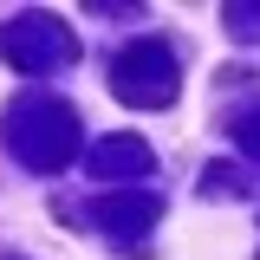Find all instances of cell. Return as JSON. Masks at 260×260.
<instances>
[{
    "label": "cell",
    "mask_w": 260,
    "mask_h": 260,
    "mask_svg": "<svg viewBox=\"0 0 260 260\" xmlns=\"http://www.w3.org/2000/svg\"><path fill=\"white\" fill-rule=\"evenodd\" d=\"M72 52H78L72 32L59 20H46V13H26V20L0 26V59L13 65V72H46V65H65Z\"/></svg>",
    "instance_id": "obj_3"
},
{
    "label": "cell",
    "mask_w": 260,
    "mask_h": 260,
    "mask_svg": "<svg viewBox=\"0 0 260 260\" xmlns=\"http://www.w3.org/2000/svg\"><path fill=\"white\" fill-rule=\"evenodd\" d=\"M7 143H13V156L26 169H65L78 156V117L65 104H52V98H26L7 117Z\"/></svg>",
    "instance_id": "obj_1"
},
{
    "label": "cell",
    "mask_w": 260,
    "mask_h": 260,
    "mask_svg": "<svg viewBox=\"0 0 260 260\" xmlns=\"http://www.w3.org/2000/svg\"><path fill=\"white\" fill-rule=\"evenodd\" d=\"M111 91L137 104V111H156V104H176V52L156 46V39H137L117 52L111 65Z\"/></svg>",
    "instance_id": "obj_2"
},
{
    "label": "cell",
    "mask_w": 260,
    "mask_h": 260,
    "mask_svg": "<svg viewBox=\"0 0 260 260\" xmlns=\"http://www.w3.org/2000/svg\"><path fill=\"white\" fill-rule=\"evenodd\" d=\"M98 221L111 228V234H143V228L156 221V195L150 189H111L98 202Z\"/></svg>",
    "instance_id": "obj_5"
},
{
    "label": "cell",
    "mask_w": 260,
    "mask_h": 260,
    "mask_svg": "<svg viewBox=\"0 0 260 260\" xmlns=\"http://www.w3.org/2000/svg\"><path fill=\"white\" fill-rule=\"evenodd\" d=\"M241 150L260 156V117H241Z\"/></svg>",
    "instance_id": "obj_6"
},
{
    "label": "cell",
    "mask_w": 260,
    "mask_h": 260,
    "mask_svg": "<svg viewBox=\"0 0 260 260\" xmlns=\"http://www.w3.org/2000/svg\"><path fill=\"white\" fill-rule=\"evenodd\" d=\"M150 162H156V156H150L143 137H104V143L91 150V169L104 176V182H137Z\"/></svg>",
    "instance_id": "obj_4"
}]
</instances>
